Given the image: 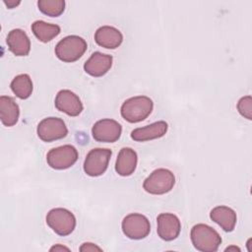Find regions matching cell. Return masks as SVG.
I'll use <instances>...</instances> for the list:
<instances>
[{
  "label": "cell",
  "mask_w": 252,
  "mask_h": 252,
  "mask_svg": "<svg viewBox=\"0 0 252 252\" xmlns=\"http://www.w3.org/2000/svg\"><path fill=\"white\" fill-rule=\"evenodd\" d=\"M154 102L146 95H137L126 99L120 108L121 116L130 123L145 120L153 111Z\"/></svg>",
  "instance_id": "1"
},
{
  "label": "cell",
  "mask_w": 252,
  "mask_h": 252,
  "mask_svg": "<svg viewBox=\"0 0 252 252\" xmlns=\"http://www.w3.org/2000/svg\"><path fill=\"white\" fill-rule=\"evenodd\" d=\"M193 246L202 252H215L221 243L219 232L205 223L195 224L190 233Z\"/></svg>",
  "instance_id": "2"
},
{
  "label": "cell",
  "mask_w": 252,
  "mask_h": 252,
  "mask_svg": "<svg viewBox=\"0 0 252 252\" xmlns=\"http://www.w3.org/2000/svg\"><path fill=\"white\" fill-rule=\"evenodd\" d=\"M86 40L79 35H68L55 46V55L63 62L71 63L79 60L87 50Z\"/></svg>",
  "instance_id": "3"
},
{
  "label": "cell",
  "mask_w": 252,
  "mask_h": 252,
  "mask_svg": "<svg viewBox=\"0 0 252 252\" xmlns=\"http://www.w3.org/2000/svg\"><path fill=\"white\" fill-rule=\"evenodd\" d=\"M175 184L174 174L166 168L154 170L143 183L146 192L153 195H162L171 191Z\"/></svg>",
  "instance_id": "4"
},
{
  "label": "cell",
  "mask_w": 252,
  "mask_h": 252,
  "mask_svg": "<svg viewBox=\"0 0 252 252\" xmlns=\"http://www.w3.org/2000/svg\"><path fill=\"white\" fill-rule=\"evenodd\" d=\"M46 223L58 235L66 236L75 229L76 218L67 209L55 208L47 213Z\"/></svg>",
  "instance_id": "5"
},
{
  "label": "cell",
  "mask_w": 252,
  "mask_h": 252,
  "mask_svg": "<svg viewBox=\"0 0 252 252\" xmlns=\"http://www.w3.org/2000/svg\"><path fill=\"white\" fill-rule=\"evenodd\" d=\"M123 233L130 239H143L151 231L150 220L142 214L132 213L127 215L121 223Z\"/></svg>",
  "instance_id": "6"
},
{
  "label": "cell",
  "mask_w": 252,
  "mask_h": 252,
  "mask_svg": "<svg viewBox=\"0 0 252 252\" xmlns=\"http://www.w3.org/2000/svg\"><path fill=\"white\" fill-rule=\"evenodd\" d=\"M111 155L112 152L109 149L96 148L91 150L84 161V171L86 174L92 177L102 175L107 169Z\"/></svg>",
  "instance_id": "7"
},
{
  "label": "cell",
  "mask_w": 252,
  "mask_h": 252,
  "mask_svg": "<svg viewBox=\"0 0 252 252\" xmlns=\"http://www.w3.org/2000/svg\"><path fill=\"white\" fill-rule=\"evenodd\" d=\"M78 159V151L74 146L64 145L51 149L46 155V161L51 168L67 169Z\"/></svg>",
  "instance_id": "8"
},
{
  "label": "cell",
  "mask_w": 252,
  "mask_h": 252,
  "mask_svg": "<svg viewBox=\"0 0 252 252\" xmlns=\"http://www.w3.org/2000/svg\"><path fill=\"white\" fill-rule=\"evenodd\" d=\"M36 132L40 140L48 143L65 138L68 134V129L63 119L47 117L38 123Z\"/></svg>",
  "instance_id": "9"
},
{
  "label": "cell",
  "mask_w": 252,
  "mask_h": 252,
  "mask_svg": "<svg viewBox=\"0 0 252 252\" xmlns=\"http://www.w3.org/2000/svg\"><path fill=\"white\" fill-rule=\"evenodd\" d=\"M121 133V125L116 120L109 118L96 121L92 128L94 139L100 143H114L120 138Z\"/></svg>",
  "instance_id": "10"
},
{
  "label": "cell",
  "mask_w": 252,
  "mask_h": 252,
  "mask_svg": "<svg viewBox=\"0 0 252 252\" xmlns=\"http://www.w3.org/2000/svg\"><path fill=\"white\" fill-rule=\"evenodd\" d=\"M158 235L165 241H171L177 238L181 230L179 219L171 213H161L157 218Z\"/></svg>",
  "instance_id": "11"
},
{
  "label": "cell",
  "mask_w": 252,
  "mask_h": 252,
  "mask_svg": "<svg viewBox=\"0 0 252 252\" xmlns=\"http://www.w3.org/2000/svg\"><path fill=\"white\" fill-rule=\"evenodd\" d=\"M54 104L59 111L73 117L78 116L84 108L80 97L70 90L59 91L56 94Z\"/></svg>",
  "instance_id": "12"
},
{
  "label": "cell",
  "mask_w": 252,
  "mask_h": 252,
  "mask_svg": "<svg viewBox=\"0 0 252 252\" xmlns=\"http://www.w3.org/2000/svg\"><path fill=\"white\" fill-rule=\"evenodd\" d=\"M112 56L99 51L94 52L85 62L84 70L92 77H101L105 75L112 66Z\"/></svg>",
  "instance_id": "13"
},
{
  "label": "cell",
  "mask_w": 252,
  "mask_h": 252,
  "mask_svg": "<svg viewBox=\"0 0 252 252\" xmlns=\"http://www.w3.org/2000/svg\"><path fill=\"white\" fill-rule=\"evenodd\" d=\"M9 50L16 56H27L31 50V40L28 34L21 29L9 32L6 38Z\"/></svg>",
  "instance_id": "14"
},
{
  "label": "cell",
  "mask_w": 252,
  "mask_h": 252,
  "mask_svg": "<svg viewBox=\"0 0 252 252\" xmlns=\"http://www.w3.org/2000/svg\"><path fill=\"white\" fill-rule=\"evenodd\" d=\"M168 129L165 121H157L145 127L136 128L131 132V138L136 142H146L163 137Z\"/></svg>",
  "instance_id": "15"
},
{
  "label": "cell",
  "mask_w": 252,
  "mask_h": 252,
  "mask_svg": "<svg viewBox=\"0 0 252 252\" xmlns=\"http://www.w3.org/2000/svg\"><path fill=\"white\" fill-rule=\"evenodd\" d=\"M95 42L104 48L115 49L123 41V35L119 30L111 26H102L94 33Z\"/></svg>",
  "instance_id": "16"
},
{
  "label": "cell",
  "mask_w": 252,
  "mask_h": 252,
  "mask_svg": "<svg viewBox=\"0 0 252 252\" xmlns=\"http://www.w3.org/2000/svg\"><path fill=\"white\" fill-rule=\"evenodd\" d=\"M137 162V153L131 148H122L117 156L115 170L120 176H129L134 173Z\"/></svg>",
  "instance_id": "17"
},
{
  "label": "cell",
  "mask_w": 252,
  "mask_h": 252,
  "mask_svg": "<svg viewBox=\"0 0 252 252\" xmlns=\"http://www.w3.org/2000/svg\"><path fill=\"white\" fill-rule=\"evenodd\" d=\"M210 218L213 221L217 222L224 231L230 232L234 229L237 217L236 213L229 207L226 206H217L211 213Z\"/></svg>",
  "instance_id": "18"
},
{
  "label": "cell",
  "mask_w": 252,
  "mask_h": 252,
  "mask_svg": "<svg viewBox=\"0 0 252 252\" xmlns=\"http://www.w3.org/2000/svg\"><path fill=\"white\" fill-rule=\"evenodd\" d=\"M20 116V108L13 97L7 95L0 96V118L6 127L14 126Z\"/></svg>",
  "instance_id": "19"
},
{
  "label": "cell",
  "mask_w": 252,
  "mask_h": 252,
  "mask_svg": "<svg viewBox=\"0 0 252 252\" xmlns=\"http://www.w3.org/2000/svg\"><path fill=\"white\" fill-rule=\"evenodd\" d=\"M32 31L38 40L48 42L60 33L61 29L58 25L48 24L44 21H35L32 25Z\"/></svg>",
  "instance_id": "20"
},
{
  "label": "cell",
  "mask_w": 252,
  "mask_h": 252,
  "mask_svg": "<svg viewBox=\"0 0 252 252\" xmlns=\"http://www.w3.org/2000/svg\"><path fill=\"white\" fill-rule=\"evenodd\" d=\"M12 92L21 99H26L31 96L33 86L31 77L28 74H20L16 76L11 82Z\"/></svg>",
  "instance_id": "21"
},
{
  "label": "cell",
  "mask_w": 252,
  "mask_h": 252,
  "mask_svg": "<svg viewBox=\"0 0 252 252\" xmlns=\"http://www.w3.org/2000/svg\"><path fill=\"white\" fill-rule=\"evenodd\" d=\"M37 7L41 13L49 17H58L65 10L64 0H39Z\"/></svg>",
  "instance_id": "22"
},
{
  "label": "cell",
  "mask_w": 252,
  "mask_h": 252,
  "mask_svg": "<svg viewBox=\"0 0 252 252\" xmlns=\"http://www.w3.org/2000/svg\"><path fill=\"white\" fill-rule=\"evenodd\" d=\"M237 110L244 118L252 119V98L250 95H245L238 100Z\"/></svg>",
  "instance_id": "23"
},
{
  "label": "cell",
  "mask_w": 252,
  "mask_h": 252,
  "mask_svg": "<svg viewBox=\"0 0 252 252\" xmlns=\"http://www.w3.org/2000/svg\"><path fill=\"white\" fill-rule=\"evenodd\" d=\"M102 249L94 244V243H91V242H86V243H83L82 246L80 247V251L82 252H89V251H101Z\"/></svg>",
  "instance_id": "24"
},
{
  "label": "cell",
  "mask_w": 252,
  "mask_h": 252,
  "mask_svg": "<svg viewBox=\"0 0 252 252\" xmlns=\"http://www.w3.org/2000/svg\"><path fill=\"white\" fill-rule=\"evenodd\" d=\"M70 251V249L68 248V247H66V246H63V245H61V244H56V245H54V246H52L50 249H49V251Z\"/></svg>",
  "instance_id": "25"
},
{
  "label": "cell",
  "mask_w": 252,
  "mask_h": 252,
  "mask_svg": "<svg viewBox=\"0 0 252 252\" xmlns=\"http://www.w3.org/2000/svg\"><path fill=\"white\" fill-rule=\"evenodd\" d=\"M21 2L20 1H15V0H9V1H4V4L9 8V9H13L16 6H18Z\"/></svg>",
  "instance_id": "26"
},
{
  "label": "cell",
  "mask_w": 252,
  "mask_h": 252,
  "mask_svg": "<svg viewBox=\"0 0 252 252\" xmlns=\"http://www.w3.org/2000/svg\"><path fill=\"white\" fill-rule=\"evenodd\" d=\"M231 250H234V251H240V248L236 247V246H229L227 248H225V251H231Z\"/></svg>",
  "instance_id": "27"
}]
</instances>
